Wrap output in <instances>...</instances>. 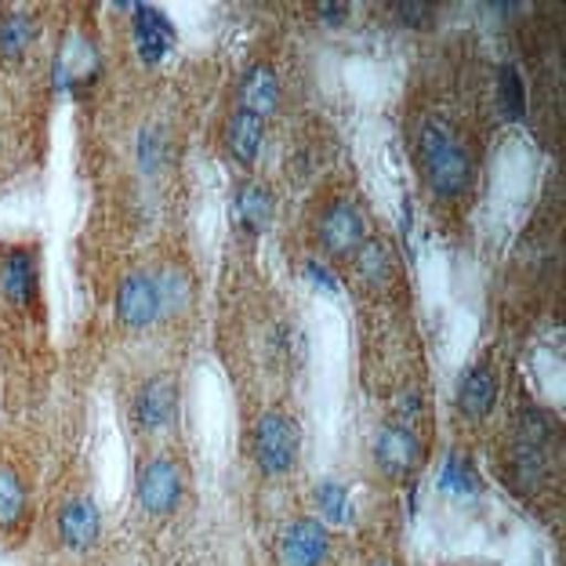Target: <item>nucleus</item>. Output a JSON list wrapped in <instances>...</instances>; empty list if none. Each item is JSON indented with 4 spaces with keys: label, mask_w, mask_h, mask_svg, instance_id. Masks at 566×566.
<instances>
[{
    "label": "nucleus",
    "mask_w": 566,
    "mask_h": 566,
    "mask_svg": "<svg viewBox=\"0 0 566 566\" xmlns=\"http://www.w3.org/2000/svg\"><path fill=\"white\" fill-rule=\"evenodd\" d=\"M418 157H421L424 182L432 186V192H440V197H461L472 186V157L447 124L429 120L421 127Z\"/></svg>",
    "instance_id": "1"
},
{
    "label": "nucleus",
    "mask_w": 566,
    "mask_h": 566,
    "mask_svg": "<svg viewBox=\"0 0 566 566\" xmlns=\"http://www.w3.org/2000/svg\"><path fill=\"white\" fill-rule=\"evenodd\" d=\"M302 450V429L298 421L283 410H269V415L259 418L254 424V461L262 465V472L269 475H283L294 469Z\"/></svg>",
    "instance_id": "2"
},
{
    "label": "nucleus",
    "mask_w": 566,
    "mask_h": 566,
    "mask_svg": "<svg viewBox=\"0 0 566 566\" xmlns=\"http://www.w3.org/2000/svg\"><path fill=\"white\" fill-rule=\"evenodd\" d=\"M182 469L175 465L171 458H149L146 465L138 469V480H135V494H138V505L153 512V516H164L178 505L182 497Z\"/></svg>",
    "instance_id": "3"
},
{
    "label": "nucleus",
    "mask_w": 566,
    "mask_h": 566,
    "mask_svg": "<svg viewBox=\"0 0 566 566\" xmlns=\"http://www.w3.org/2000/svg\"><path fill=\"white\" fill-rule=\"evenodd\" d=\"M164 313V302H160V283L157 276L149 273H135L120 283V294H117V316L124 319V327H149L153 319Z\"/></svg>",
    "instance_id": "4"
},
{
    "label": "nucleus",
    "mask_w": 566,
    "mask_h": 566,
    "mask_svg": "<svg viewBox=\"0 0 566 566\" xmlns=\"http://www.w3.org/2000/svg\"><path fill=\"white\" fill-rule=\"evenodd\" d=\"M331 537L319 520H294L280 537V559L283 566H319L327 559Z\"/></svg>",
    "instance_id": "5"
},
{
    "label": "nucleus",
    "mask_w": 566,
    "mask_h": 566,
    "mask_svg": "<svg viewBox=\"0 0 566 566\" xmlns=\"http://www.w3.org/2000/svg\"><path fill=\"white\" fill-rule=\"evenodd\" d=\"M375 458L385 475H392V480H403L418 469L421 461V443L418 436L403 429V424H385L378 432V443H375Z\"/></svg>",
    "instance_id": "6"
},
{
    "label": "nucleus",
    "mask_w": 566,
    "mask_h": 566,
    "mask_svg": "<svg viewBox=\"0 0 566 566\" xmlns=\"http://www.w3.org/2000/svg\"><path fill=\"white\" fill-rule=\"evenodd\" d=\"M319 240L331 254H356L359 243H364V218H359L356 203L334 200L324 222H319Z\"/></svg>",
    "instance_id": "7"
},
{
    "label": "nucleus",
    "mask_w": 566,
    "mask_h": 566,
    "mask_svg": "<svg viewBox=\"0 0 566 566\" xmlns=\"http://www.w3.org/2000/svg\"><path fill=\"white\" fill-rule=\"evenodd\" d=\"M175 407H178L175 378L157 375V378H149L146 385H142L138 396H135V421L142 424V429H164V424L175 418Z\"/></svg>",
    "instance_id": "8"
},
{
    "label": "nucleus",
    "mask_w": 566,
    "mask_h": 566,
    "mask_svg": "<svg viewBox=\"0 0 566 566\" xmlns=\"http://www.w3.org/2000/svg\"><path fill=\"white\" fill-rule=\"evenodd\" d=\"M135 44L146 62H160L175 48V25L157 8H135Z\"/></svg>",
    "instance_id": "9"
},
{
    "label": "nucleus",
    "mask_w": 566,
    "mask_h": 566,
    "mask_svg": "<svg viewBox=\"0 0 566 566\" xmlns=\"http://www.w3.org/2000/svg\"><path fill=\"white\" fill-rule=\"evenodd\" d=\"M497 403V375H494V367H472L465 378H461L458 385V407H461V415H469V418H486L494 410Z\"/></svg>",
    "instance_id": "10"
},
{
    "label": "nucleus",
    "mask_w": 566,
    "mask_h": 566,
    "mask_svg": "<svg viewBox=\"0 0 566 566\" xmlns=\"http://www.w3.org/2000/svg\"><path fill=\"white\" fill-rule=\"evenodd\" d=\"M98 531H102V520H98L95 501L76 497V501H70V505L59 512L62 545H70V548H87V545H95Z\"/></svg>",
    "instance_id": "11"
},
{
    "label": "nucleus",
    "mask_w": 566,
    "mask_h": 566,
    "mask_svg": "<svg viewBox=\"0 0 566 566\" xmlns=\"http://www.w3.org/2000/svg\"><path fill=\"white\" fill-rule=\"evenodd\" d=\"M240 98H243V109L254 113V117H265V113H273L276 109V98H280L276 73L269 70V66H254L248 76H243Z\"/></svg>",
    "instance_id": "12"
},
{
    "label": "nucleus",
    "mask_w": 566,
    "mask_h": 566,
    "mask_svg": "<svg viewBox=\"0 0 566 566\" xmlns=\"http://www.w3.org/2000/svg\"><path fill=\"white\" fill-rule=\"evenodd\" d=\"M0 283H4L8 298L25 305L33 298V287H36V262H33V251H11L4 259V273H0Z\"/></svg>",
    "instance_id": "13"
},
{
    "label": "nucleus",
    "mask_w": 566,
    "mask_h": 566,
    "mask_svg": "<svg viewBox=\"0 0 566 566\" xmlns=\"http://www.w3.org/2000/svg\"><path fill=\"white\" fill-rule=\"evenodd\" d=\"M262 132H265V124L262 117H254V113L248 109H240L233 120H229V149H233V157L240 164H254V157H259V149H262Z\"/></svg>",
    "instance_id": "14"
},
{
    "label": "nucleus",
    "mask_w": 566,
    "mask_h": 566,
    "mask_svg": "<svg viewBox=\"0 0 566 566\" xmlns=\"http://www.w3.org/2000/svg\"><path fill=\"white\" fill-rule=\"evenodd\" d=\"M545 472H548L545 447L516 440V447H512V454H509V475H512V480H516L523 491H534V486H542Z\"/></svg>",
    "instance_id": "15"
},
{
    "label": "nucleus",
    "mask_w": 566,
    "mask_h": 566,
    "mask_svg": "<svg viewBox=\"0 0 566 566\" xmlns=\"http://www.w3.org/2000/svg\"><path fill=\"white\" fill-rule=\"evenodd\" d=\"M25 512L22 480L11 469H0V531H11Z\"/></svg>",
    "instance_id": "16"
},
{
    "label": "nucleus",
    "mask_w": 566,
    "mask_h": 566,
    "mask_svg": "<svg viewBox=\"0 0 566 566\" xmlns=\"http://www.w3.org/2000/svg\"><path fill=\"white\" fill-rule=\"evenodd\" d=\"M237 203H240L243 222H248L251 229H265L269 218H273V192H269L265 186H243Z\"/></svg>",
    "instance_id": "17"
},
{
    "label": "nucleus",
    "mask_w": 566,
    "mask_h": 566,
    "mask_svg": "<svg viewBox=\"0 0 566 566\" xmlns=\"http://www.w3.org/2000/svg\"><path fill=\"white\" fill-rule=\"evenodd\" d=\"M33 19L22 15V11H15V15H8L4 22H0V51H4L8 59L22 55L25 48L33 44Z\"/></svg>",
    "instance_id": "18"
},
{
    "label": "nucleus",
    "mask_w": 566,
    "mask_h": 566,
    "mask_svg": "<svg viewBox=\"0 0 566 566\" xmlns=\"http://www.w3.org/2000/svg\"><path fill=\"white\" fill-rule=\"evenodd\" d=\"M497 102H501V113L509 120H520L523 109H526V92H523V81L516 66H501L497 73Z\"/></svg>",
    "instance_id": "19"
},
{
    "label": "nucleus",
    "mask_w": 566,
    "mask_h": 566,
    "mask_svg": "<svg viewBox=\"0 0 566 566\" xmlns=\"http://www.w3.org/2000/svg\"><path fill=\"white\" fill-rule=\"evenodd\" d=\"M356 269L367 283H381L389 276V248L381 240H364L356 251Z\"/></svg>",
    "instance_id": "20"
},
{
    "label": "nucleus",
    "mask_w": 566,
    "mask_h": 566,
    "mask_svg": "<svg viewBox=\"0 0 566 566\" xmlns=\"http://www.w3.org/2000/svg\"><path fill=\"white\" fill-rule=\"evenodd\" d=\"M316 505H319V512H324L331 523H345V520H349L353 501H349V491H345L342 483H319Z\"/></svg>",
    "instance_id": "21"
},
{
    "label": "nucleus",
    "mask_w": 566,
    "mask_h": 566,
    "mask_svg": "<svg viewBox=\"0 0 566 566\" xmlns=\"http://www.w3.org/2000/svg\"><path fill=\"white\" fill-rule=\"evenodd\" d=\"M443 486L447 491H475V472L469 469V461H461V458H450L447 461V469H443Z\"/></svg>",
    "instance_id": "22"
},
{
    "label": "nucleus",
    "mask_w": 566,
    "mask_h": 566,
    "mask_svg": "<svg viewBox=\"0 0 566 566\" xmlns=\"http://www.w3.org/2000/svg\"><path fill=\"white\" fill-rule=\"evenodd\" d=\"M392 11H396V15H400L403 22H410V25H429L432 15H436V8H432V4H396Z\"/></svg>",
    "instance_id": "23"
},
{
    "label": "nucleus",
    "mask_w": 566,
    "mask_h": 566,
    "mask_svg": "<svg viewBox=\"0 0 566 566\" xmlns=\"http://www.w3.org/2000/svg\"><path fill=\"white\" fill-rule=\"evenodd\" d=\"M319 11H324L327 22H338L342 15H349V4H319Z\"/></svg>",
    "instance_id": "24"
}]
</instances>
